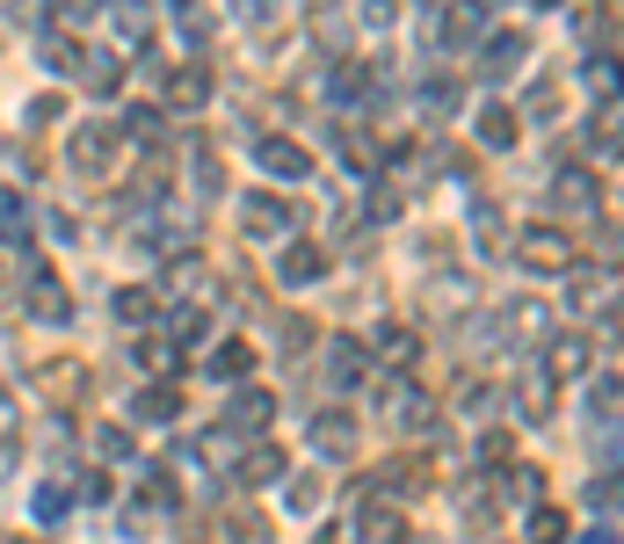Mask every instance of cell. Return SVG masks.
Returning a JSON list of instances; mask_svg holds the SVG:
<instances>
[{
    "label": "cell",
    "mask_w": 624,
    "mask_h": 544,
    "mask_svg": "<svg viewBox=\"0 0 624 544\" xmlns=\"http://www.w3.org/2000/svg\"><path fill=\"white\" fill-rule=\"evenodd\" d=\"M261 167H277V175H298V167H305V153H298V145H261Z\"/></svg>",
    "instance_id": "cell-1"
},
{
    "label": "cell",
    "mask_w": 624,
    "mask_h": 544,
    "mask_svg": "<svg viewBox=\"0 0 624 544\" xmlns=\"http://www.w3.org/2000/svg\"><path fill=\"white\" fill-rule=\"evenodd\" d=\"M516 58H523V36H494V58H486V66H494V73H508Z\"/></svg>",
    "instance_id": "cell-2"
},
{
    "label": "cell",
    "mask_w": 624,
    "mask_h": 544,
    "mask_svg": "<svg viewBox=\"0 0 624 544\" xmlns=\"http://www.w3.org/2000/svg\"><path fill=\"white\" fill-rule=\"evenodd\" d=\"M146 22H153V15H146L139 0H123V8H117V30H123V36H146Z\"/></svg>",
    "instance_id": "cell-3"
},
{
    "label": "cell",
    "mask_w": 624,
    "mask_h": 544,
    "mask_svg": "<svg viewBox=\"0 0 624 544\" xmlns=\"http://www.w3.org/2000/svg\"><path fill=\"white\" fill-rule=\"evenodd\" d=\"M0 240H22V211L8 204V196H0Z\"/></svg>",
    "instance_id": "cell-4"
},
{
    "label": "cell",
    "mask_w": 624,
    "mask_h": 544,
    "mask_svg": "<svg viewBox=\"0 0 624 544\" xmlns=\"http://www.w3.org/2000/svg\"><path fill=\"white\" fill-rule=\"evenodd\" d=\"M66 8H73V15H87V8H95V0H66Z\"/></svg>",
    "instance_id": "cell-5"
}]
</instances>
